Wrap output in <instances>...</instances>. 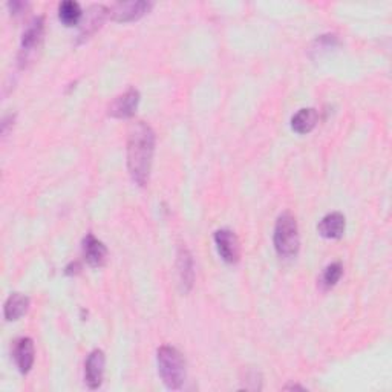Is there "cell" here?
<instances>
[{
    "label": "cell",
    "instance_id": "44dd1931",
    "mask_svg": "<svg viewBox=\"0 0 392 392\" xmlns=\"http://www.w3.org/2000/svg\"><path fill=\"white\" fill-rule=\"evenodd\" d=\"M284 389H285V391H295V389H297V391H305V388L299 386V385H288V386H285Z\"/></svg>",
    "mask_w": 392,
    "mask_h": 392
},
{
    "label": "cell",
    "instance_id": "2e32d148",
    "mask_svg": "<svg viewBox=\"0 0 392 392\" xmlns=\"http://www.w3.org/2000/svg\"><path fill=\"white\" fill-rule=\"evenodd\" d=\"M83 11L80 4L74 2V0H65L58 5V18L65 26H74L82 22Z\"/></svg>",
    "mask_w": 392,
    "mask_h": 392
},
{
    "label": "cell",
    "instance_id": "ac0fdd59",
    "mask_svg": "<svg viewBox=\"0 0 392 392\" xmlns=\"http://www.w3.org/2000/svg\"><path fill=\"white\" fill-rule=\"evenodd\" d=\"M339 40L334 34H327V36H320L319 38L314 40L313 48H311V53H317L319 55L325 51H329L334 46H337Z\"/></svg>",
    "mask_w": 392,
    "mask_h": 392
},
{
    "label": "cell",
    "instance_id": "9a60e30c",
    "mask_svg": "<svg viewBox=\"0 0 392 392\" xmlns=\"http://www.w3.org/2000/svg\"><path fill=\"white\" fill-rule=\"evenodd\" d=\"M28 307H29V299L25 295L13 293L5 302V308H4L5 319L9 322L18 320L26 313Z\"/></svg>",
    "mask_w": 392,
    "mask_h": 392
},
{
    "label": "cell",
    "instance_id": "8992f818",
    "mask_svg": "<svg viewBox=\"0 0 392 392\" xmlns=\"http://www.w3.org/2000/svg\"><path fill=\"white\" fill-rule=\"evenodd\" d=\"M218 253L227 264H236L240 258V245L238 236L228 228H221L215 233Z\"/></svg>",
    "mask_w": 392,
    "mask_h": 392
},
{
    "label": "cell",
    "instance_id": "d6986e66",
    "mask_svg": "<svg viewBox=\"0 0 392 392\" xmlns=\"http://www.w3.org/2000/svg\"><path fill=\"white\" fill-rule=\"evenodd\" d=\"M8 8H9V11H11L13 16H18V14H22L25 9L28 8V4L26 2H18V0H14V2H9L8 4Z\"/></svg>",
    "mask_w": 392,
    "mask_h": 392
},
{
    "label": "cell",
    "instance_id": "7c38bea8",
    "mask_svg": "<svg viewBox=\"0 0 392 392\" xmlns=\"http://www.w3.org/2000/svg\"><path fill=\"white\" fill-rule=\"evenodd\" d=\"M13 357L18 371L28 374L34 365V344L29 337H22L16 341Z\"/></svg>",
    "mask_w": 392,
    "mask_h": 392
},
{
    "label": "cell",
    "instance_id": "30bf717a",
    "mask_svg": "<svg viewBox=\"0 0 392 392\" xmlns=\"http://www.w3.org/2000/svg\"><path fill=\"white\" fill-rule=\"evenodd\" d=\"M107 13L109 9L103 5H94L88 9L85 18L80 22V33H78L80 42H85L86 38H89L100 26L103 25Z\"/></svg>",
    "mask_w": 392,
    "mask_h": 392
},
{
    "label": "cell",
    "instance_id": "52a82bcc",
    "mask_svg": "<svg viewBox=\"0 0 392 392\" xmlns=\"http://www.w3.org/2000/svg\"><path fill=\"white\" fill-rule=\"evenodd\" d=\"M152 4L144 2V0H130V2H118L109 9L110 16L117 22H132L139 17H143Z\"/></svg>",
    "mask_w": 392,
    "mask_h": 392
},
{
    "label": "cell",
    "instance_id": "3957f363",
    "mask_svg": "<svg viewBox=\"0 0 392 392\" xmlns=\"http://www.w3.org/2000/svg\"><path fill=\"white\" fill-rule=\"evenodd\" d=\"M275 248L282 259H293L299 253L300 238L296 218L285 212L276 221L275 227Z\"/></svg>",
    "mask_w": 392,
    "mask_h": 392
},
{
    "label": "cell",
    "instance_id": "9c48e42d",
    "mask_svg": "<svg viewBox=\"0 0 392 392\" xmlns=\"http://www.w3.org/2000/svg\"><path fill=\"white\" fill-rule=\"evenodd\" d=\"M176 275L179 280V287L181 291H187L192 290L194 287V279H195V270H194V259L190 251L186 247H179L178 250V256H176Z\"/></svg>",
    "mask_w": 392,
    "mask_h": 392
},
{
    "label": "cell",
    "instance_id": "4fadbf2b",
    "mask_svg": "<svg viewBox=\"0 0 392 392\" xmlns=\"http://www.w3.org/2000/svg\"><path fill=\"white\" fill-rule=\"evenodd\" d=\"M345 216L339 212H333L322 218L317 226V232L322 238L340 239L345 233Z\"/></svg>",
    "mask_w": 392,
    "mask_h": 392
},
{
    "label": "cell",
    "instance_id": "ffe728a7",
    "mask_svg": "<svg viewBox=\"0 0 392 392\" xmlns=\"http://www.w3.org/2000/svg\"><path fill=\"white\" fill-rule=\"evenodd\" d=\"M80 270H82V267H80V264H78V263H73V264H69V265L66 267L65 273H66V275H69V276H71V275H77V273H80Z\"/></svg>",
    "mask_w": 392,
    "mask_h": 392
},
{
    "label": "cell",
    "instance_id": "5bb4252c",
    "mask_svg": "<svg viewBox=\"0 0 392 392\" xmlns=\"http://www.w3.org/2000/svg\"><path fill=\"white\" fill-rule=\"evenodd\" d=\"M317 120H319V115L316 109L304 107L297 110V112L293 115V118H291V129L300 135L308 134L316 127Z\"/></svg>",
    "mask_w": 392,
    "mask_h": 392
},
{
    "label": "cell",
    "instance_id": "7a4b0ae2",
    "mask_svg": "<svg viewBox=\"0 0 392 392\" xmlns=\"http://www.w3.org/2000/svg\"><path fill=\"white\" fill-rule=\"evenodd\" d=\"M158 373L169 389H179L186 381V360L174 346H161L157 353Z\"/></svg>",
    "mask_w": 392,
    "mask_h": 392
},
{
    "label": "cell",
    "instance_id": "ba28073f",
    "mask_svg": "<svg viewBox=\"0 0 392 392\" xmlns=\"http://www.w3.org/2000/svg\"><path fill=\"white\" fill-rule=\"evenodd\" d=\"M105 353L102 349H94L88 356L85 366V380L90 389H98L103 383L105 376Z\"/></svg>",
    "mask_w": 392,
    "mask_h": 392
},
{
    "label": "cell",
    "instance_id": "e0dca14e",
    "mask_svg": "<svg viewBox=\"0 0 392 392\" xmlns=\"http://www.w3.org/2000/svg\"><path fill=\"white\" fill-rule=\"evenodd\" d=\"M341 275H344V265H341L340 263L329 264V265L324 270V273H322V277H320V287L324 288V290L333 288V287L339 282V280H340Z\"/></svg>",
    "mask_w": 392,
    "mask_h": 392
},
{
    "label": "cell",
    "instance_id": "277c9868",
    "mask_svg": "<svg viewBox=\"0 0 392 392\" xmlns=\"http://www.w3.org/2000/svg\"><path fill=\"white\" fill-rule=\"evenodd\" d=\"M43 31H45V20L42 16L34 17L28 23L25 33L22 36V43H20L18 51V65L20 68H26L33 60L37 57L38 49L43 43Z\"/></svg>",
    "mask_w": 392,
    "mask_h": 392
},
{
    "label": "cell",
    "instance_id": "8fae6325",
    "mask_svg": "<svg viewBox=\"0 0 392 392\" xmlns=\"http://www.w3.org/2000/svg\"><path fill=\"white\" fill-rule=\"evenodd\" d=\"M83 256L90 267L100 268L107 260V248L102 240H98L94 235L89 233L83 239Z\"/></svg>",
    "mask_w": 392,
    "mask_h": 392
},
{
    "label": "cell",
    "instance_id": "6da1fadb",
    "mask_svg": "<svg viewBox=\"0 0 392 392\" xmlns=\"http://www.w3.org/2000/svg\"><path fill=\"white\" fill-rule=\"evenodd\" d=\"M155 152V132L147 123L138 122L132 126L127 139V169L138 186L149 183L150 167Z\"/></svg>",
    "mask_w": 392,
    "mask_h": 392
},
{
    "label": "cell",
    "instance_id": "5b68a950",
    "mask_svg": "<svg viewBox=\"0 0 392 392\" xmlns=\"http://www.w3.org/2000/svg\"><path fill=\"white\" fill-rule=\"evenodd\" d=\"M138 105H139V92L137 89L130 88L125 94L114 98V102L107 107V114L110 117L120 118V120L132 118L137 112Z\"/></svg>",
    "mask_w": 392,
    "mask_h": 392
}]
</instances>
